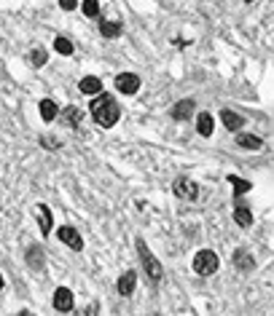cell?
I'll return each instance as SVG.
<instances>
[{"label": "cell", "instance_id": "9a60e30c", "mask_svg": "<svg viewBox=\"0 0 274 316\" xmlns=\"http://www.w3.org/2000/svg\"><path fill=\"white\" fill-rule=\"evenodd\" d=\"M237 145L245 150H261V137H256V134H239L237 137Z\"/></svg>", "mask_w": 274, "mask_h": 316}, {"label": "cell", "instance_id": "d4e9b609", "mask_svg": "<svg viewBox=\"0 0 274 316\" xmlns=\"http://www.w3.org/2000/svg\"><path fill=\"white\" fill-rule=\"evenodd\" d=\"M59 8H62V11H76L78 0H59Z\"/></svg>", "mask_w": 274, "mask_h": 316}, {"label": "cell", "instance_id": "9c48e42d", "mask_svg": "<svg viewBox=\"0 0 274 316\" xmlns=\"http://www.w3.org/2000/svg\"><path fill=\"white\" fill-rule=\"evenodd\" d=\"M59 121H62V126H67V129H73V126H78L81 123V110L78 107H64L62 113H59Z\"/></svg>", "mask_w": 274, "mask_h": 316}, {"label": "cell", "instance_id": "5bb4252c", "mask_svg": "<svg viewBox=\"0 0 274 316\" xmlns=\"http://www.w3.org/2000/svg\"><path fill=\"white\" fill-rule=\"evenodd\" d=\"M38 107H41V118H43V121H57V118H59V107H57V102H51V99H43Z\"/></svg>", "mask_w": 274, "mask_h": 316}, {"label": "cell", "instance_id": "484cf974", "mask_svg": "<svg viewBox=\"0 0 274 316\" xmlns=\"http://www.w3.org/2000/svg\"><path fill=\"white\" fill-rule=\"evenodd\" d=\"M76 316H97V303H92V305H86V308L81 311V314H76Z\"/></svg>", "mask_w": 274, "mask_h": 316}, {"label": "cell", "instance_id": "2e32d148", "mask_svg": "<svg viewBox=\"0 0 274 316\" xmlns=\"http://www.w3.org/2000/svg\"><path fill=\"white\" fill-rule=\"evenodd\" d=\"M191 113H193V102H191V99H183V102H177L175 110H172V115H175L177 121H186V118H191Z\"/></svg>", "mask_w": 274, "mask_h": 316}, {"label": "cell", "instance_id": "277c9868", "mask_svg": "<svg viewBox=\"0 0 274 316\" xmlns=\"http://www.w3.org/2000/svg\"><path fill=\"white\" fill-rule=\"evenodd\" d=\"M172 193L180 198V201H196V196H199V188H196V182L193 180H188V177H177L175 180V185H172Z\"/></svg>", "mask_w": 274, "mask_h": 316}, {"label": "cell", "instance_id": "3957f363", "mask_svg": "<svg viewBox=\"0 0 274 316\" xmlns=\"http://www.w3.org/2000/svg\"><path fill=\"white\" fill-rule=\"evenodd\" d=\"M218 265H221V263H218V255L210 252V249H202V252H196V257H193V271L202 273V276L215 273Z\"/></svg>", "mask_w": 274, "mask_h": 316}, {"label": "cell", "instance_id": "4316f807", "mask_svg": "<svg viewBox=\"0 0 274 316\" xmlns=\"http://www.w3.org/2000/svg\"><path fill=\"white\" fill-rule=\"evenodd\" d=\"M19 316H30V314H27V311H22V314H19Z\"/></svg>", "mask_w": 274, "mask_h": 316}, {"label": "cell", "instance_id": "7a4b0ae2", "mask_svg": "<svg viewBox=\"0 0 274 316\" xmlns=\"http://www.w3.org/2000/svg\"><path fill=\"white\" fill-rule=\"evenodd\" d=\"M137 255H140V260H143V268H145L148 279H151L153 284H159L161 282V265H159V260L151 255V249L145 247L143 239H137Z\"/></svg>", "mask_w": 274, "mask_h": 316}, {"label": "cell", "instance_id": "83f0119b", "mask_svg": "<svg viewBox=\"0 0 274 316\" xmlns=\"http://www.w3.org/2000/svg\"><path fill=\"white\" fill-rule=\"evenodd\" d=\"M0 289H3V276H0Z\"/></svg>", "mask_w": 274, "mask_h": 316}, {"label": "cell", "instance_id": "4fadbf2b", "mask_svg": "<svg viewBox=\"0 0 274 316\" xmlns=\"http://www.w3.org/2000/svg\"><path fill=\"white\" fill-rule=\"evenodd\" d=\"M234 265H237L239 271H253V268H256V260H253L250 252L237 249V252H234Z\"/></svg>", "mask_w": 274, "mask_h": 316}, {"label": "cell", "instance_id": "603a6c76", "mask_svg": "<svg viewBox=\"0 0 274 316\" xmlns=\"http://www.w3.org/2000/svg\"><path fill=\"white\" fill-rule=\"evenodd\" d=\"M54 51H59L62 57H70V54H73V43L67 41V38H57V41H54Z\"/></svg>", "mask_w": 274, "mask_h": 316}, {"label": "cell", "instance_id": "ac0fdd59", "mask_svg": "<svg viewBox=\"0 0 274 316\" xmlns=\"http://www.w3.org/2000/svg\"><path fill=\"white\" fill-rule=\"evenodd\" d=\"M228 182L234 185V198H239L242 193H247V190H250V182H247V180H242V177H237V174H231V177H228Z\"/></svg>", "mask_w": 274, "mask_h": 316}, {"label": "cell", "instance_id": "7402d4cb", "mask_svg": "<svg viewBox=\"0 0 274 316\" xmlns=\"http://www.w3.org/2000/svg\"><path fill=\"white\" fill-rule=\"evenodd\" d=\"M27 263L32 265V268H38V271H41V268H43V252H41L38 247H32V249L27 252Z\"/></svg>", "mask_w": 274, "mask_h": 316}, {"label": "cell", "instance_id": "52a82bcc", "mask_svg": "<svg viewBox=\"0 0 274 316\" xmlns=\"http://www.w3.org/2000/svg\"><path fill=\"white\" fill-rule=\"evenodd\" d=\"M57 236H59V239H62V241L67 244L70 249H76V252H81V249H83L81 236H78V230H73L70 225H64V228H59V230H57Z\"/></svg>", "mask_w": 274, "mask_h": 316}, {"label": "cell", "instance_id": "8fae6325", "mask_svg": "<svg viewBox=\"0 0 274 316\" xmlns=\"http://www.w3.org/2000/svg\"><path fill=\"white\" fill-rule=\"evenodd\" d=\"M118 295H124V298H129V295L134 292V287H137V279H134V273L132 271H127V273L121 276V279H118Z\"/></svg>", "mask_w": 274, "mask_h": 316}, {"label": "cell", "instance_id": "6da1fadb", "mask_svg": "<svg viewBox=\"0 0 274 316\" xmlns=\"http://www.w3.org/2000/svg\"><path fill=\"white\" fill-rule=\"evenodd\" d=\"M92 115L102 129H111V126H116L121 110H118L116 99H113L111 94H97V97L92 99Z\"/></svg>", "mask_w": 274, "mask_h": 316}, {"label": "cell", "instance_id": "d6986e66", "mask_svg": "<svg viewBox=\"0 0 274 316\" xmlns=\"http://www.w3.org/2000/svg\"><path fill=\"white\" fill-rule=\"evenodd\" d=\"M234 220H237V225H242V228H250L253 225V214H250V209H245V207H237Z\"/></svg>", "mask_w": 274, "mask_h": 316}, {"label": "cell", "instance_id": "ffe728a7", "mask_svg": "<svg viewBox=\"0 0 274 316\" xmlns=\"http://www.w3.org/2000/svg\"><path fill=\"white\" fill-rule=\"evenodd\" d=\"M99 32H102V38H118L121 24H118V22H102V24H99Z\"/></svg>", "mask_w": 274, "mask_h": 316}, {"label": "cell", "instance_id": "e0dca14e", "mask_svg": "<svg viewBox=\"0 0 274 316\" xmlns=\"http://www.w3.org/2000/svg\"><path fill=\"white\" fill-rule=\"evenodd\" d=\"M196 132L202 134V137H210L212 134V115L210 113H202L196 118Z\"/></svg>", "mask_w": 274, "mask_h": 316}, {"label": "cell", "instance_id": "30bf717a", "mask_svg": "<svg viewBox=\"0 0 274 316\" xmlns=\"http://www.w3.org/2000/svg\"><path fill=\"white\" fill-rule=\"evenodd\" d=\"M221 121H223V126H226L228 132H239V129H242V123H245V118H242V115H237L234 110H223V113H221Z\"/></svg>", "mask_w": 274, "mask_h": 316}, {"label": "cell", "instance_id": "8992f818", "mask_svg": "<svg viewBox=\"0 0 274 316\" xmlns=\"http://www.w3.org/2000/svg\"><path fill=\"white\" fill-rule=\"evenodd\" d=\"M54 308L62 311V314L73 311V292L67 287H57V292H54Z\"/></svg>", "mask_w": 274, "mask_h": 316}, {"label": "cell", "instance_id": "f1b7e54d", "mask_svg": "<svg viewBox=\"0 0 274 316\" xmlns=\"http://www.w3.org/2000/svg\"><path fill=\"white\" fill-rule=\"evenodd\" d=\"M245 3H253V0H245Z\"/></svg>", "mask_w": 274, "mask_h": 316}, {"label": "cell", "instance_id": "ba28073f", "mask_svg": "<svg viewBox=\"0 0 274 316\" xmlns=\"http://www.w3.org/2000/svg\"><path fill=\"white\" fill-rule=\"evenodd\" d=\"M35 214H38V225H41V233H43V236H48V233H51V223H54V220H51V209H48L46 204H38V207H35Z\"/></svg>", "mask_w": 274, "mask_h": 316}, {"label": "cell", "instance_id": "cb8c5ba5", "mask_svg": "<svg viewBox=\"0 0 274 316\" xmlns=\"http://www.w3.org/2000/svg\"><path fill=\"white\" fill-rule=\"evenodd\" d=\"M46 59H48V54L43 51V48H35V51H32V64H35V67H43Z\"/></svg>", "mask_w": 274, "mask_h": 316}, {"label": "cell", "instance_id": "44dd1931", "mask_svg": "<svg viewBox=\"0 0 274 316\" xmlns=\"http://www.w3.org/2000/svg\"><path fill=\"white\" fill-rule=\"evenodd\" d=\"M81 11L86 14L89 19L99 16V0H83V3H81Z\"/></svg>", "mask_w": 274, "mask_h": 316}, {"label": "cell", "instance_id": "5b68a950", "mask_svg": "<svg viewBox=\"0 0 274 316\" xmlns=\"http://www.w3.org/2000/svg\"><path fill=\"white\" fill-rule=\"evenodd\" d=\"M116 89L121 94H137V89H140V78L134 73H121L116 75Z\"/></svg>", "mask_w": 274, "mask_h": 316}, {"label": "cell", "instance_id": "7c38bea8", "mask_svg": "<svg viewBox=\"0 0 274 316\" xmlns=\"http://www.w3.org/2000/svg\"><path fill=\"white\" fill-rule=\"evenodd\" d=\"M78 86H81V91L89 94V97H97V94H102V81H99V78H94V75H86V78L78 83Z\"/></svg>", "mask_w": 274, "mask_h": 316}]
</instances>
